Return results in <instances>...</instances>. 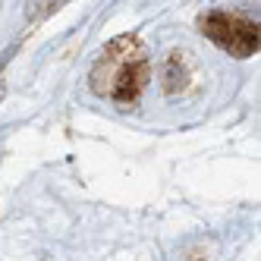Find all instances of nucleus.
I'll list each match as a JSON object with an SVG mask.
<instances>
[{"label": "nucleus", "mask_w": 261, "mask_h": 261, "mask_svg": "<svg viewBox=\"0 0 261 261\" xmlns=\"http://www.w3.org/2000/svg\"><path fill=\"white\" fill-rule=\"evenodd\" d=\"M201 25H204V32H208L217 44H223L227 50L239 54V57H246V54H252L258 47V32L252 25H246V22H239V19L223 16V13L208 16Z\"/></svg>", "instance_id": "f257e3e1"}]
</instances>
